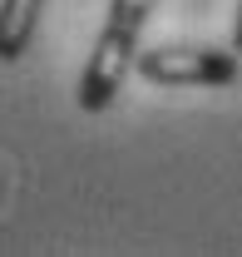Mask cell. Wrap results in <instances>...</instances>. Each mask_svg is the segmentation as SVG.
<instances>
[{
  "mask_svg": "<svg viewBox=\"0 0 242 257\" xmlns=\"http://www.w3.org/2000/svg\"><path fill=\"white\" fill-rule=\"evenodd\" d=\"M153 0H109V15H104V30L94 40L89 60L79 69V89H74V104L84 114H104L114 99H119L129 69H139V40H144V25H149Z\"/></svg>",
  "mask_w": 242,
  "mask_h": 257,
  "instance_id": "1",
  "label": "cell"
},
{
  "mask_svg": "<svg viewBox=\"0 0 242 257\" xmlns=\"http://www.w3.org/2000/svg\"><path fill=\"white\" fill-rule=\"evenodd\" d=\"M242 69V55L227 50H208V45H153L139 50V79L163 84V89H222L232 84Z\"/></svg>",
  "mask_w": 242,
  "mask_h": 257,
  "instance_id": "2",
  "label": "cell"
},
{
  "mask_svg": "<svg viewBox=\"0 0 242 257\" xmlns=\"http://www.w3.org/2000/svg\"><path fill=\"white\" fill-rule=\"evenodd\" d=\"M40 10H45V0H5V10H0V60L5 64H15L30 50L35 30H40Z\"/></svg>",
  "mask_w": 242,
  "mask_h": 257,
  "instance_id": "3",
  "label": "cell"
},
{
  "mask_svg": "<svg viewBox=\"0 0 242 257\" xmlns=\"http://www.w3.org/2000/svg\"><path fill=\"white\" fill-rule=\"evenodd\" d=\"M232 50L242 55V0H237V20H232Z\"/></svg>",
  "mask_w": 242,
  "mask_h": 257,
  "instance_id": "4",
  "label": "cell"
}]
</instances>
